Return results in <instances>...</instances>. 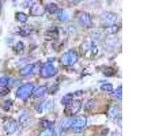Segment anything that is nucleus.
<instances>
[{"label":"nucleus","mask_w":145,"mask_h":136,"mask_svg":"<svg viewBox=\"0 0 145 136\" xmlns=\"http://www.w3.org/2000/svg\"><path fill=\"white\" fill-rule=\"evenodd\" d=\"M72 122V119L71 118H66V119H63L61 122V129L62 130H67L69 127H71V124Z\"/></svg>","instance_id":"nucleus-19"},{"label":"nucleus","mask_w":145,"mask_h":136,"mask_svg":"<svg viewBox=\"0 0 145 136\" xmlns=\"http://www.w3.org/2000/svg\"><path fill=\"white\" fill-rule=\"evenodd\" d=\"M121 86H119L115 91H113L112 92V96L113 97H115V98H117L118 100H121V94H122V91H121Z\"/></svg>","instance_id":"nucleus-24"},{"label":"nucleus","mask_w":145,"mask_h":136,"mask_svg":"<svg viewBox=\"0 0 145 136\" xmlns=\"http://www.w3.org/2000/svg\"><path fill=\"white\" fill-rule=\"evenodd\" d=\"M57 18L59 21L65 22L68 20V18H69V15H68V13L65 10H59L57 12Z\"/></svg>","instance_id":"nucleus-15"},{"label":"nucleus","mask_w":145,"mask_h":136,"mask_svg":"<svg viewBox=\"0 0 145 136\" xmlns=\"http://www.w3.org/2000/svg\"><path fill=\"white\" fill-rule=\"evenodd\" d=\"M68 108L66 110V112L68 115H74L76 114L81 110V107H82V101L81 100H74L70 103L69 105H67Z\"/></svg>","instance_id":"nucleus-7"},{"label":"nucleus","mask_w":145,"mask_h":136,"mask_svg":"<svg viewBox=\"0 0 145 136\" xmlns=\"http://www.w3.org/2000/svg\"><path fill=\"white\" fill-rule=\"evenodd\" d=\"M72 101V94H68L65 95V96H63V98L61 100V103L63 105L67 106V105H69Z\"/></svg>","instance_id":"nucleus-18"},{"label":"nucleus","mask_w":145,"mask_h":136,"mask_svg":"<svg viewBox=\"0 0 145 136\" xmlns=\"http://www.w3.org/2000/svg\"><path fill=\"white\" fill-rule=\"evenodd\" d=\"M86 124H87V118L84 115H80L72 120L71 124V128L74 131H80L84 128Z\"/></svg>","instance_id":"nucleus-5"},{"label":"nucleus","mask_w":145,"mask_h":136,"mask_svg":"<svg viewBox=\"0 0 145 136\" xmlns=\"http://www.w3.org/2000/svg\"><path fill=\"white\" fill-rule=\"evenodd\" d=\"M17 122L15 120H10L5 125V130L8 133H14L17 130Z\"/></svg>","instance_id":"nucleus-10"},{"label":"nucleus","mask_w":145,"mask_h":136,"mask_svg":"<svg viewBox=\"0 0 145 136\" xmlns=\"http://www.w3.org/2000/svg\"><path fill=\"white\" fill-rule=\"evenodd\" d=\"M34 88L33 84H25L21 85L16 91V97L21 100L27 99L33 93Z\"/></svg>","instance_id":"nucleus-2"},{"label":"nucleus","mask_w":145,"mask_h":136,"mask_svg":"<svg viewBox=\"0 0 145 136\" xmlns=\"http://www.w3.org/2000/svg\"><path fill=\"white\" fill-rule=\"evenodd\" d=\"M118 30H119V26L115 24L113 26L107 27V28L104 30V33H105V34H115Z\"/></svg>","instance_id":"nucleus-22"},{"label":"nucleus","mask_w":145,"mask_h":136,"mask_svg":"<svg viewBox=\"0 0 145 136\" xmlns=\"http://www.w3.org/2000/svg\"><path fill=\"white\" fill-rule=\"evenodd\" d=\"M103 75H105V76H112L113 75H114V70L112 69V68H111V67H106L105 69H103Z\"/></svg>","instance_id":"nucleus-25"},{"label":"nucleus","mask_w":145,"mask_h":136,"mask_svg":"<svg viewBox=\"0 0 145 136\" xmlns=\"http://www.w3.org/2000/svg\"><path fill=\"white\" fill-rule=\"evenodd\" d=\"M7 94H8V89H7L6 87H1V86H0V96L6 95Z\"/></svg>","instance_id":"nucleus-29"},{"label":"nucleus","mask_w":145,"mask_h":136,"mask_svg":"<svg viewBox=\"0 0 145 136\" xmlns=\"http://www.w3.org/2000/svg\"><path fill=\"white\" fill-rule=\"evenodd\" d=\"M118 124H119V127H121V118L118 120Z\"/></svg>","instance_id":"nucleus-31"},{"label":"nucleus","mask_w":145,"mask_h":136,"mask_svg":"<svg viewBox=\"0 0 145 136\" xmlns=\"http://www.w3.org/2000/svg\"><path fill=\"white\" fill-rule=\"evenodd\" d=\"M24 48H25V45H24V44H23L22 42H18L16 44V51L17 53H19V54L24 52Z\"/></svg>","instance_id":"nucleus-28"},{"label":"nucleus","mask_w":145,"mask_h":136,"mask_svg":"<svg viewBox=\"0 0 145 136\" xmlns=\"http://www.w3.org/2000/svg\"><path fill=\"white\" fill-rule=\"evenodd\" d=\"M45 10L48 11L49 13L51 14H54L56 12H58L59 11V8H58V6L56 4L54 3H48L46 5V7H45Z\"/></svg>","instance_id":"nucleus-16"},{"label":"nucleus","mask_w":145,"mask_h":136,"mask_svg":"<svg viewBox=\"0 0 145 136\" xmlns=\"http://www.w3.org/2000/svg\"><path fill=\"white\" fill-rule=\"evenodd\" d=\"M82 52L86 57H93L98 53V47L93 42H85L81 45Z\"/></svg>","instance_id":"nucleus-1"},{"label":"nucleus","mask_w":145,"mask_h":136,"mask_svg":"<svg viewBox=\"0 0 145 136\" xmlns=\"http://www.w3.org/2000/svg\"><path fill=\"white\" fill-rule=\"evenodd\" d=\"M16 18L17 19V21H19L20 23H25L27 21V16L25 15V13H22V12H18L16 13Z\"/></svg>","instance_id":"nucleus-21"},{"label":"nucleus","mask_w":145,"mask_h":136,"mask_svg":"<svg viewBox=\"0 0 145 136\" xmlns=\"http://www.w3.org/2000/svg\"><path fill=\"white\" fill-rule=\"evenodd\" d=\"M47 92V87L45 85H42V86H38V87L36 88H34L33 90V94L35 97H42L44 96V95L46 94Z\"/></svg>","instance_id":"nucleus-12"},{"label":"nucleus","mask_w":145,"mask_h":136,"mask_svg":"<svg viewBox=\"0 0 145 136\" xmlns=\"http://www.w3.org/2000/svg\"><path fill=\"white\" fill-rule=\"evenodd\" d=\"M78 60V56L77 54L72 51V50H70L66 53H65L61 57V62L63 65L65 66H71L74 65V63Z\"/></svg>","instance_id":"nucleus-3"},{"label":"nucleus","mask_w":145,"mask_h":136,"mask_svg":"<svg viewBox=\"0 0 145 136\" xmlns=\"http://www.w3.org/2000/svg\"><path fill=\"white\" fill-rule=\"evenodd\" d=\"M119 114H120V108L117 105H112L108 111V116L111 119H114V118H117V116Z\"/></svg>","instance_id":"nucleus-13"},{"label":"nucleus","mask_w":145,"mask_h":136,"mask_svg":"<svg viewBox=\"0 0 145 136\" xmlns=\"http://www.w3.org/2000/svg\"><path fill=\"white\" fill-rule=\"evenodd\" d=\"M78 21L84 27H89L92 26V18L87 13H81L78 16Z\"/></svg>","instance_id":"nucleus-8"},{"label":"nucleus","mask_w":145,"mask_h":136,"mask_svg":"<svg viewBox=\"0 0 145 136\" xmlns=\"http://www.w3.org/2000/svg\"><path fill=\"white\" fill-rule=\"evenodd\" d=\"M30 121H31L30 117H29L28 114H26V113H25V114H23V115L20 116V120H19V122H20L21 125H23V126L27 125V124H28L29 122H30Z\"/></svg>","instance_id":"nucleus-20"},{"label":"nucleus","mask_w":145,"mask_h":136,"mask_svg":"<svg viewBox=\"0 0 145 136\" xmlns=\"http://www.w3.org/2000/svg\"><path fill=\"white\" fill-rule=\"evenodd\" d=\"M29 34H30V31L28 29H23L20 31V35L23 36H27V35H29Z\"/></svg>","instance_id":"nucleus-30"},{"label":"nucleus","mask_w":145,"mask_h":136,"mask_svg":"<svg viewBox=\"0 0 145 136\" xmlns=\"http://www.w3.org/2000/svg\"><path fill=\"white\" fill-rule=\"evenodd\" d=\"M57 73V69L53 63H47L41 68L40 74L42 75V77H44V78H48V77H52L54 76Z\"/></svg>","instance_id":"nucleus-6"},{"label":"nucleus","mask_w":145,"mask_h":136,"mask_svg":"<svg viewBox=\"0 0 145 136\" xmlns=\"http://www.w3.org/2000/svg\"><path fill=\"white\" fill-rule=\"evenodd\" d=\"M100 89H101L102 91H103V92H109L111 93L112 92V84H110V83H106V84H102L101 86H100Z\"/></svg>","instance_id":"nucleus-23"},{"label":"nucleus","mask_w":145,"mask_h":136,"mask_svg":"<svg viewBox=\"0 0 145 136\" xmlns=\"http://www.w3.org/2000/svg\"><path fill=\"white\" fill-rule=\"evenodd\" d=\"M118 16L113 12H104L101 15V23L106 27L115 25Z\"/></svg>","instance_id":"nucleus-4"},{"label":"nucleus","mask_w":145,"mask_h":136,"mask_svg":"<svg viewBox=\"0 0 145 136\" xmlns=\"http://www.w3.org/2000/svg\"><path fill=\"white\" fill-rule=\"evenodd\" d=\"M118 43V40L115 38H111V39H108L104 42V46H105L107 49H111L116 46V44Z\"/></svg>","instance_id":"nucleus-17"},{"label":"nucleus","mask_w":145,"mask_h":136,"mask_svg":"<svg viewBox=\"0 0 145 136\" xmlns=\"http://www.w3.org/2000/svg\"><path fill=\"white\" fill-rule=\"evenodd\" d=\"M34 70H35V65L30 63V65H27L25 67L22 68V69L20 70V74L23 76H27V75H31L32 73L34 72Z\"/></svg>","instance_id":"nucleus-14"},{"label":"nucleus","mask_w":145,"mask_h":136,"mask_svg":"<svg viewBox=\"0 0 145 136\" xmlns=\"http://www.w3.org/2000/svg\"><path fill=\"white\" fill-rule=\"evenodd\" d=\"M44 12V9L40 4H33V6L30 7V13L34 16H41Z\"/></svg>","instance_id":"nucleus-11"},{"label":"nucleus","mask_w":145,"mask_h":136,"mask_svg":"<svg viewBox=\"0 0 145 136\" xmlns=\"http://www.w3.org/2000/svg\"><path fill=\"white\" fill-rule=\"evenodd\" d=\"M53 107H54V101H52V100H48V101H45L42 103L38 104L37 107H35V109L38 111L39 113H41L44 111L51 110V109H53Z\"/></svg>","instance_id":"nucleus-9"},{"label":"nucleus","mask_w":145,"mask_h":136,"mask_svg":"<svg viewBox=\"0 0 145 136\" xmlns=\"http://www.w3.org/2000/svg\"><path fill=\"white\" fill-rule=\"evenodd\" d=\"M54 134V131L52 129L50 128H46L45 130H44L43 131H41L39 136H53Z\"/></svg>","instance_id":"nucleus-26"},{"label":"nucleus","mask_w":145,"mask_h":136,"mask_svg":"<svg viewBox=\"0 0 145 136\" xmlns=\"http://www.w3.org/2000/svg\"><path fill=\"white\" fill-rule=\"evenodd\" d=\"M9 84V78L7 76L0 77V86L1 87H6V86Z\"/></svg>","instance_id":"nucleus-27"},{"label":"nucleus","mask_w":145,"mask_h":136,"mask_svg":"<svg viewBox=\"0 0 145 136\" xmlns=\"http://www.w3.org/2000/svg\"><path fill=\"white\" fill-rule=\"evenodd\" d=\"M0 10H1V2H0Z\"/></svg>","instance_id":"nucleus-32"}]
</instances>
